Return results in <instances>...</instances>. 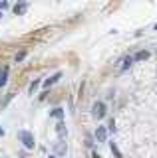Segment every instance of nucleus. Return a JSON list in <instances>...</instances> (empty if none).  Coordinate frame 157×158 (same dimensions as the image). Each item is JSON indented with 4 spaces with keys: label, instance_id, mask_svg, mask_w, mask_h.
<instances>
[{
    "label": "nucleus",
    "instance_id": "8",
    "mask_svg": "<svg viewBox=\"0 0 157 158\" xmlns=\"http://www.w3.org/2000/svg\"><path fill=\"white\" fill-rule=\"evenodd\" d=\"M131 61H133V59H131L129 56H127V57H121V61H119V63H121V71L129 67V65H131Z\"/></svg>",
    "mask_w": 157,
    "mask_h": 158
},
{
    "label": "nucleus",
    "instance_id": "7",
    "mask_svg": "<svg viewBox=\"0 0 157 158\" xmlns=\"http://www.w3.org/2000/svg\"><path fill=\"white\" fill-rule=\"evenodd\" d=\"M26 8H28V4L26 2H20V4H16L12 10H14V14H24V12H26Z\"/></svg>",
    "mask_w": 157,
    "mask_h": 158
},
{
    "label": "nucleus",
    "instance_id": "1",
    "mask_svg": "<svg viewBox=\"0 0 157 158\" xmlns=\"http://www.w3.org/2000/svg\"><path fill=\"white\" fill-rule=\"evenodd\" d=\"M18 140L24 144V148H34V136H32V132H28V131H20L18 132Z\"/></svg>",
    "mask_w": 157,
    "mask_h": 158
},
{
    "label": "nucleus",
    "instance_id": "14",
    "mask_svg": "<svg viewBox=\"0 0 157 158\" xmlns=\"http://www.w3.org/2000/svg\"><path fill=\"white\" fill-rule=\"evenodd\" d=\"M56 150L60 152V154H66V144H56Z\"/></svg>",
    "mask_w": 157,
    "mask_h": 158
},
{
    "label": "nucleus",
    "instance_id": "10",
    "mask_svg": "<svg viewBox=\"0 0 157 158\" xmlns=\"http://www.w3.org/2000/svg\"><path fill=\"white\" fill-rule=\"evenodd\" d=\"M50 115H52L54 118H64V109H60V107H58V109H54V111L50 113Z\"/></svg>",
    "mask_w": 157,
    "mask_h": 158
},
{
    "label": "nucleus",
    "instance_id": "4",
    "mask_svg": "<svg viewBox=\"0 0 157 158\" xmlns=\"http://www.w3.org/2000/svg\"><path fill=\"white\" fill-rule=\"evenodd\" d=\"M60 77H62V73H60V71H58V73H54V75H52V77H48V79H46V81H44V83H42V85H44V87H46V89H48V87H52V85H54V83H58V81H60Z\"/></svg>",
    "mask_w": 157,
    "mask_h": 158
},
{
    "label": "nucleus",
    "instance_id": "11",
    "mask_svg": "<svg viewBox=\"0 0 157 158\" xmlns=\"http://www.w3.org/2000/svg\"><path fill=\"white\" fill-rule=\"evenodd\" d=\"M110 150L114 152V156H115V158H121V152H119V148L115 146V142H111V144H110Z\"/></svg>",
    "mask_w": 157,
    "mask_h": 158
},
{
    "label": "nucleus",
    "instance_id": "16",
    "mask_svg": "<svg viewBox=\"0 0 157 158\" xmlns=\"http://www.w3.org/2000/svg\"><path fill=\"white\" fill-rule=\"evenodd\" d=\"M4 8H8V2H0V12H2Z\"/></svg>",
    "mask_w": 157,
    "mask_h": 158
},
{
    "label": "nucleus",
    "instance_id": "17",
    "mask_svg": "<svg viewBox=\"0 0 157 158\" xmlns=\"http://www.w3.org/2000/svg\"><path fill=\"white\" fill-rule=\"evenodd\" d=\"M0 136H4V128L2 127H0Z\"/></svg>",
    "mask_w": 157,
    "mask_h": 158
},
{
    "label": "nucleus",
    "instance_id": "19",
    "mask_svg": "<svg viewBox=\"0 0 157 158\" xmlns=\"http://www.w3.org/2000/svg\"><path fill=\"white\" fill-rule=\"evenodd\" d=\"M0 18H2V12H0Z\"/></svg>",
    "mask_w": 157,
    "mask_h": 158
},
{
    "label": "nucleus",
    "instance_id": "3",
    "mask_svg": "<svg viewBox=\"0 0 157 158\" xmlns=\"http://www.w3.org/2000/svg\"><path fill=\"white\" fill-rule=\"evenodd\" d=\"M96 138H97L100 142H105V140H107V128H105V127H97V128H96Z\"/></svg>",
    "mask_w": 157,
    "mask_h": 158
},
{
    "label": "nucleus",
    "instance_id": "5",
    "mask_svg": "<svg viewBox=\"0 0 157 158\" xmlns=\"http://www.w3.org/2000/svg\"><path fill=\"white\" fill-rule=\"evenodd\" d=\"M149 56H151V53L147 52V49H141V52H137V53H135V57H133V59H135V61H143V59H147Z\"/></svg>",
    "mask_w": 157,
    "mask_h": 158
},
{
    "label": "nucleus",
    "instance_id": "15",
    "mask_svg": "<svg viewBox=\"0 0 157 158\" xmlns=\"http://www.w3.org/2000/svg\"><path fill=\"white\" fill-rule=\"evenodd\" d=\"M115 121H114V118H110V125H107V128H110V131H115Z\"/></svg>",
    "mask_w": 157,
    "mask_h": 158
},
{
    "label": "nucleus",
    "instance_id": "12",
    "mask_svg": "<svg viewBox=\"0 0 157 158\" xmlns=\"http://www.w3.org/2000/svg\"><path fill=\"white\" fill-rule=\"evenodd\" d=\"M38 85H40V81H38V79H34V81L30 83V87H28V91H30V93H34V91H36V87Z\"/></svg>",
    "mask_w": 157,
    "mask_h": 158
},
{
    "label": "nucleus",
    "instance_id": "9",
    "mask_svg": "<svg viewBox=\"0 0 157 158\" xmlns=\"http://www.w3.org/2000/svg\"><path fill=\"white\" fill-rule=\"evenodd\" d=\"M56 131H58V135H60V136H66V125H64V123H58V125H56Z\"/></svg>",
    "mask_w": 157,
    "mask_h": 158
},
{
    "label": "nucleus",
    "instance_id": "20",
    "mask_svg": "<svg viewBox=\"0 0 157 158\" xmlns=\"http://www.w3.org/2000/svg\"><path fill=\"white\" fill-rule=\"evenodd\" d=\"M155 30H157V24H155Z\"/></svg>",
    "mask_w": 157,
    "mask_h": 158
},
{
    "label": "nucleus",
    "instance_id": "2",
    "mask_svg": "<svg viewBox=\"0 0 157 158\" xmlns=\"http://www.w3.org/2000/svg\"><path fill=\"white\" fill-rule=\"evenodd\" d=\"M92 113H94L96 118H104V115H105V105L101 101H96L94 107H92Z\"/></svg>",
    "mask_w": 157,
    "mask_h": 158
},
{
    "label": "nucleus",
    "instance_id": "13",
    "mask_svg": "<svg viewBox=\"0 0 157 158\" xmlns=\"http://www.w3.org/2000/svg\"><path fill=\"white\" fill-rule=\"evenodd\" d=\"M24 57H26V49H20V52L16 53V61H22Z\"/></svg>",
    "mask_w": 157,
    "mask_h": 158
},
{
    "label": "nucleus",
    "instance_id": "6",
    "mask_svg": "<svg viewBox=\"0 0 157 158\" xmlns=\"http://www.w3.org/2000/svg\"><path fill=\"white\" fill-rule=\"evenodd\" d=\"M6 79H8V67H2V71H0V89L6 85Z\"/></svg>",
    "mask_w": 157,
    "mask_h": 158
},
{
    "label": "nucleus",
    "instance_id": "18",
    "mask_svg": "<svg viewBox=\"0 0 157 158\" xmlns=\"http://www.w3.org/2000/svg\"><path fill=\"white\" fill-rule=\"evenodd\" d=\"M94 158H101V156H100V154H97V152H94Z\"/></svg>",
    "mask_w": 157,
    "mask_h": 158
}]
</instances>
